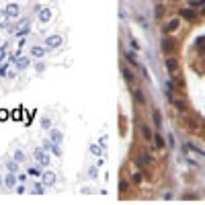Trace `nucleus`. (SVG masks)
I'll list each match as a JSON object with an SVG mask.
<instances>
[{
  "label": "nucleus",
  "instance_id": "f257e3e1",
  "mask_svg": "<svg viewBox=\"0 0 205 205\" xmlns=\"http://www.w3.org/2000/svg\"><path fill=\"white\" fill-rule=\"evenodd\" d=\"M35 160H37V164H39L41 168H47L49 162H51V156L47 154V150L37 148V150H35Z\"/></svg>",
  "mask_w": 205,
  "mask_h": 205
},
{
  "label": "nucleus",
  "instance_id": "f03ea898",
  "mask_svg": "<svg viewBox=\"0 0 205 205\" xmlns=\"http://www.w3.org/2000/svg\"><path fill=\"white\" fill-rule=\"evenodd\" d=\"M62 43H64V37L58 35V33H53V35H49V37H45V47H47V49H58Z\"/></svg>",
  "mask_w": 205,
  "mask_h": 205
},
{
  "label": "nucleus",
  "instance_id": "7ed1b4c3",
  "mask_svg": "<svg viewBox=\"0 0 205 205\" xmlns=\"http://www.w3.org/2000/svg\"><path fill=\"white\" fill-rule=\"evenodd\" d=\"M29 29H31V21H29V19H25V21H21V23H19V27H16L14 35L21 39V37H25V35L29 33Z\"/></svg>",
  "mask_w": 205,
  "mask_h": 205
},
{
  "label": "nucleus",
  "instance_id": "20e7f679",
  "mask_svg": "<svg viewBox=\"0 0 205 205\" xmlns=\"http://www.w3.org/2000/svg\"><path fill=\"white\" fill-rule=\"evenodd\" d=\"M164 68H166V72L172 76V74H176V70H178V62H176V58H172V56H168L166 60H164Z\"/></svg>",
  "mask_w": 205,
  "mask_h": 205
},
{
  "label": "nucleus",
  "instance_id": "39448f33",
  "mask_svg": "<svg viewBox=\"0 0 205 205\" xmlns=\"http://www.w3.org/2000/svg\"><path fill=\"white\" fill-rule=\"evenodd\" d=\"M41 180H43V183L47 185V187H53V185L58 183V174L51 172V170H45V172L41 174Z\"/></svg>",
  "mask_w": 205,
  "mask_h": 205
},
{
  "label": "nucleus",
  "instance_id": "423d86ee",
  "mask_svg": "<svg viewBox=\"0 0 205 205\" xmlns=\"http://www.w3.org/2000/svg\"><path fill=\"white\" fill-rule=\"evenodd\" d=\"M14 66H16V70H27V68L31 66V58H27V56H16Z\"/></svg>",
  "mask_w": 205,
  "mask_h": 205
},
{
  "label": "nucleus",
  "instance_id": "0eeeda50",
  "mask_svg": "<svg viewBox=\"0 0 205 205\" xmlns=\"http://www.w3.org/2000/svg\"><path fill=\"white\" fill-rule=\"evenodd\" d=\"M6 14H8V19H16L19 14H21V6L19 4H14V2H10V4H6Z\"/></svg>",
  "mask_w": 205,
  "mask_h": 205
},
{
  "label": "nucleus",
  "instance_id": "6e6552de",
  "mask_svg": "<svg viewBox=\"0 0 205 205\" xmlns=\"http://www.w3.org/2000/svg\"><path fill=\"white\" fill-rule=\"evenodd\" d=\"M31 191H33V195H45V191H47V185H45L43 180L39 178L37 183L33 185V189H31Z\"/></svg>",
  "mask_w": 205,
  "mask_h": 205
},
{
  "label": "nucleus",
  "instance_id": "1a4fd4ad",
  "mask_svg": "<svg viewBox=\"0 0 205 205\" xmlns=\"http://www.w3.org/2000/svg\"><path fill=\"white\" fill-rule=\"evenodd\" d=\"M16 183H19V176H16L14 172H8V174L4 176V185H6L8 189H12V187H16Z\"/></svg>",
  "mask_w": 205,
  "mask_h": 205
},
{
  "label": "nucleus",
  "instance_id": "9d476101",
  "mask_svg": "<svg viewBox=\"0 0 205 205\" xmlns=\"http://www.w3.org/2000/svg\"><path fill=\"white\" fill-rule=\"evenodd\" d=\"M152 119H154L156 129H162V113L158 111V109H154V111H152Z\"/></svg>",
  "mask_w": 205,
  "mask_h": 205
},
{
  "label": "nucleus",
  "instance_id": "9b49d317",
  "mask_svg": "<svg viewBox=\"0 0 205 205\" xmlns=\"http://www.w3.org/2000/svg\"><path fill=\"white\" fill-rule=\"evenodd\" d=\"M51 16H53V12H51L49 8H41V10H39V21H41V23H49Z\"/></svg>",
  "mask_w": 205,
  "mask_h": 205
},
{
  "label": "nucleus",
  "instance_id": "f8f14e48",
  "mask_svg": "<svg viewBox=\"0 0 205 205\" xmlns=\"http://www.w3.org/2000/svg\"><path fill=\"white\" fill-rule=\"evenodd\" d=\"M45 53H47V47H41V45H33L31 47V56L33 58H43Z\"/></svg>",
  "mask_w": 205,
  "mask_h": 205
},
{
  "label": "nucleus",
  "instance_id": "ddd939ff",
  "mask_svg": "<svg viewBox=\"0 0 205 205\" xmlns=\"http://www.w3.org/2000/svg\"><path fill=\"white\" fill-rule=\"evenodd\" d=\"M49 140L56 142V144H62V142H64V133H62L60 129H51V131H49Z\"/></svg>",
  "mask_w": 205,
  "mask_h": 205
},
{
  "label": "nucleus",
  "instance_id": "4468645a",
  "mask_svg": "<svg viewBox=\"0 0 205 205\" xmlns=\"http://www.w3.org/2000/svg\"><path fill=\"white\" fill-rule=\"evenodd\" d=\"M162 49H164V53H170V51L174 49V41H172L170 37H164V39H162Z\"/></svg>",
  "mask_w": 205,
  "mask_h": 205
},
{
  "label": "nucleus",
  "instance_id": "2eb2a0df",
  "mask_svg": "<svg viewBox=\"0 0 205 205\" xmlns=\"http://www.w3.org/2000/svg\"><path fill=\"white\" fill-rule=\"evenodd\" d=\"M152 140H154V144H152V146H154V148H158V150H160V148H164V146H166V144H164L166 140H164V138H162V135L158 133V131L154 133V138H152Z\"/></svg>",
  "mask_w": 205,
  "mask_h": 205
},
{
  "label": "nucleus",
  "instance_id": "dca6fc26",
  "mask_svg": "<svg viewBox=\"0 0 205 205\" xmlns=\"http://www.w3.org/2000/svg\"><path fill=\"white\" fill-rule=\"evenodd\" d=\"M176 29H178V19H172V21H168L164 25V33H172Z\"/></svg>",
  "mask_w": 205,
  "mask_h": 205
},
{
  "label": "nucleus",
  "instance_id": "f3484780",
  "mask_svg": "<svg viewBox=\"0 0 205 205\" xmlns=\"http://www.w3.org/2000/svg\"><path fill=\"white\" fill-rule=\"evenodd\" d=\"M170 105H172V107H176L178 111H183V113H185V111H189L187 103H183V101H178V99H172V97H170Z\"/></svg>",
  "mask_w": 205,
  "mask_h": 205
},
{
  "label": "nucleus",
  "instance_id": "a211bd4d",
  "mask_svg": "<svg viewBox=\"0 0 205 205\" xmlns=\"http://www.w3.org/2000/svg\"><path fill=\"white\" fill-rule=\"evenodd\" d=\"M180 19H187V21H193L195 19V10L193 8H183V10H178Z\"/></svg>",
  "mask_w": 205,
  "mask_h": 205
},
{
  "label": "nucleus",
  "instance_id": "6ab92c4d",
  "mask_svg": "<svg viewBox=\"0 0 205 205\" xmlns=\"http://www.w3.org/2000/svg\"><path fill=\"white\" fill-rule=\"evenodd\" d=\"M121 74H123V78H125V80H127L129 84H131V82L135 80V78H133V72L129 70V68H127V66H121Z\"/></svg>",
  "mask_w": 205,
  "mask_h": 205
},
{
  "label": "nucleus",
  "instance_id": "aec40b11",
  "mask_svg": "<svg viewBox=\"0 0 205 205\" xmlns=\"http://www.w3.org/2000/svg\"><path fill=\"white\" fill-rule=\"evenodd\" d=\"M133 99L138 101L140 105H144V103H146V97H144V90H142V88H135V90H133Z\"/></svg>",
  "mask_w": 205,
  "mask_h": 205
},
{
  "label": "nucleus",
  "instance_id": "412c9836",
  "mask_svg": "<svg viewBox=\"0 0 205 205\" xmlns=\"http://www.w3.org/2000/svg\"><path fill=\"white\" fill-rule=\"evenodd\" d=\"M138 164H140V166H146V164H150V156H148L146 152H140V156H138Z\"/></svg>",
  "mask_w": 205,
  "mask_h": 205
},
{
  "label": "nucleus",
  "instance_id": "4be33fe9",
  "mask_svg": "<svg viewBox=\"0 0 205 205\" xmlns=\"http://www.w3.org/2000/svg\"><path fill=\"white\" fill-rule=\"evenodd\" d=\"M123 56H125V58L129 60V64H131V66H135V68H140V66H142V64H140L138 60H135V56H133V51H125Z\"/></svg>",
  "mask_w": 205,
  "mask_h": 205
},
{
  "label": "nucleus",
  "instance_id": "5701e85b",
  "mask_svg": "<svg viewBox=\"0 0 205 205\" xmlns=\"http://www.w3.org/2000/svg\"><path fill=\"white\" fill-rule=\"evenodd\" d=\"M39 127H41V129H49V127H51V119H49V117H41V119H39Z\"/></svg>",
  "mask_w": 205,
  "mask_h": 205
},
{
  "label": "nucleus",
  "instance_id": "b1692460",
  "mask_svg": "<svg viewBox=\"0 0 205 205\" xmlns=\"http://www.w3.org/2000/svg\"><path fill=\"white\" fill-rule=\"evenodd\" d=\"M140 131H142V135H144V140H152V131H150L148 125H140Z\"/></svg>",
  "mask_w": 205,
  "mask_h": 205
},
{
  "label": "nucleus",
  "instance_id": "393cba45",
  "mask_svg": "<svg viewBox=\"0 0 205 205\" xmlns=\"http://www.w3.org/2000/svg\"><path fill=\"white\" fill-rule=\"evenodd\" d=\"M88 150H90V154H95V156H101V154H103V148H101L99 144H90Z\"/></svg>",
  "mask_w": 205,
  "mask_h": 205
},
{
  "label": "nucleus",
  "instance_id": "a878e982",
  "mask_svg": "<svg viewBox=\"0 0 205 205\" xmlns=\"http://www.w3.org/2000/svg\"><path fill=\"white\" fill-rule=\"evenodd\" d=\"M19 164H21V162H16V160H10V162H6V170H8V172H16Z\"/></svg>",
  "mask_w": 205,
  "mask_h": 205
},
{
  "label": "nucleus",
  "instance_id": "bb28decb",
  "mask_svg": "<svg viewBox=\"0 0 205 205\" xmlns=\"http://www.w3.org/2000/svg\"><path fill=\"white\" fill-rule=\"evenodd\" d=\"M187 148L189 150H193L197 156H201V158H205V150H201V148H197V146H193V144H187Z\"/></svg>",
  "mask_w": 205,
  "mask_h": 205
},
{
  "label": "nucleus",
  "instance_id": "cd10ccee",
  "mask_svg": "<svg viewBox=\"0 0 205 205\" xmlns=\"http://www.w3.org/2000/svg\"><path fill=\"white\" fill-rule=\"evenodd\" d=\"M8 27V14H6V10H2V12H0V27Z\"/></svg>",
  "mask_w": 205,
  "mask_h": 205
},
{
  "label": "nucleus",
  "instance_id": "c85d7f7f",
  "mask_svg": "<svg viewBox=\"0 0 205 205\" xmlns=\"http://www.w3.org/2000/svg\"><path fill=\"white\" fill-rule=\"evenodd\" d=\"M14 160L16 162H25V152H23V150H14Z\"/></svg>",
  "mask_w": 205,
  "mask_h": 205
},
{
  "label": "nucleus",
  "instance_id": "c756f323",
  "mask_svg": "<svg viewBox=\"0 0 205 205\" xmlns=\"http://www.w3.org/2000/svg\"><path fill=\"white\" fill-rule=\"evenodd\" d=\"M49 152H51V154H56V156L60 158V156H62V148H60V144H56V142H53V144H51V150H49Z\"/></svg>",
  "mask_w": 205,
  "mask_h": 205
},
{
  "label": "nucleus",
  "instance_id": "7c9ffc66",
  "mask_svg": "<svg viewBox=\"0 0 205 205\" xmlns=\"http://www.w3.org/2000/svg\"><path fill=\"white\" fill-rule=\"evenodd\" d=\"M88 176L90 178H99V166H90L88 168Z\"/></svg>",
  "mask_w": 205,
  "mask_h": 205
},
{
  "label": "nucleus",
  "instance_id": "2f4dec72",
  "mask_svg": "<svg viewBox=\"0 0 205 205\" xmlns=\"http://www.w3.org/2000/svg\"><path fill=\"white\" fill-rule=\"evenodd\" d=\"M142 176H144V174H142V172H133V174H131V178H129V180H131V183H142Z\"/></svg>",
  "mask_w": 205,
  "mask_h": 205
},
{
  "label": "nucleus",
  "instance_id": "473e14b6",
  "mask_svg": "<svg viewBox=\"0 0 205 205\" xmlns=\"http://www.w3.org/2000/svg\"><path fill=\"white\" fill-rule=\"evenodd\" d=\"M27 172H29V174H31V176H39V178H41V174H43V172H41V170H39V168H29V170H27Z\"/></svg>",
  "mask_w": 205,
  "mask_h": 205
},
{
  "label": "nucleus",
  "instance_id": "72a5a7b5",
  "mask_svg": "<svg viewBox=\"0 0 205 205\" xmlns=\"http://www.w3.org/2000/svg\"><path fill=\"white\" fill-rule=\"evenodd\" d=\"M119 191H121V193H125V191H127V180H123V178L119 180Z\"/></svg>",
  "mask_w": 205,
  "mask_h": 205
},
{
  "label": "nucleus",
  "instance_id": "f704fd0d",
  "mask_svg": "<svg viewBox=\"0 0 205 205\" xmlns=\"http://www.w3.org/2000/svg\"><path fill=\"white\" fill-rule=\"evenodd\" d=\"M99 146H101L103 150L107 148V135H101V138H99Z\"/></svg>",
  "mask_w": 205,
  "mask_h": 205
},
{
  "label": "nucleus",
  "instance_id": "c9c22d12",
  "mask_svg": "<svg viewBox=\"0 0 205 205\" xmlns=\"http://www.w3.org/2000/svg\"><path fill=\"white\" fill-rule=\"evenodd\" d=\"M8 74V62H6V66H0V76H6Z\"/></svg>",
  "mask_w": 205,
  "mask_h": 205
},
{
  "label": "nucleus",
  "instance_id": "e433bc0d",
  "mask_svg": "<svg viewBox=\"0 0 205 205\" xmlns=\"http://www.w3.org/2000/svg\"><path fill=\"white\" fill-rule=\"evenodd\" d=\"M131 47H133V49H142V45H140L138 41H135V39L131 37Z\"/></svg>",
  "mask_w": 205,
  "mask_h": 205
},
{
  "label": "nucleus",
  "instance_id": "4c0bfd02",
  "mask_svg": "<svg viewBox=\"0 0 205 205\" xmlns=\"http://www.w3.org/2000/svg\"><path fill=\"white\" fill-rule=\"evenodd\" d=\"M154 14H156V19H160L162 16V6H156V12Z\"/></svg>",
  "mask_w": 205,
  "mask_h": 205
},
{
  "label": "nucleus",
  "instance_id": "58836bf2",
  "mask_svg": "<svg viewBox=\"0 0 205 205\" xmlns=\"http://www.w3.org/2000/svg\"><path fill=\"white\" fill-rule=\"evenodd\" d=\"M19 176V183H27V174H16Z\"/></svg>",
  "mask_w": 205,
  "mask_h": 205
},
{
  "label": "nucleus",
  "instance_id": "ea45409f",
  "mask_svg": "<svg viewBox=\"0 0 205 205\" xmlns=\"http://www.w3.org/2000/svg\"><path fill=\"white\" fill-rule=\"evenodd\" d=\"M105 164V158L103 156H99V160H97V166H103Z\"/></svg>",
  "mask_w": 205,
  "mask_h": 205
},
{
  "label": "nucleus",
  "instance_id": "a19ab883",
  "mask_svg": "<svg viewBox=\"0 0 205 205\" xmlns=\"http://www.w3.org/2000/svg\"><path fill=\"white\" fill-rule=\"evenodd\" d=\"M166 140H168V146H172V148H174V138H172V135H168Z\"/></svg>",
  "mask_w": 205,
  "mask_h": 205
},
{
  "label": "nucleus",
  "instance_id": "79ce46f5",
  "mask_svg": "<svg viewBox=\"0 0 205 205\" xmlns=\"http://www.w3.org/2000/svg\"><path fill=\"white\" fill-rule=\"evenodd\" d=\"M2 183H4V180H2V178H0V187H2Z\"/></svg>",
  "mask_w": 205,
  "mask_h": 205
},
{
  "label": "nucleus",
  "instance_id": "37998d69",
  "mask_svg": "<svg viewBox=\"0 0 205 205\" xmlns=\"http://www.w3.org/2000/svg\"><path fill=\"white\" fill-rule=\"evenodd\" d=\"M201 12H203V14H205V6H203V10H201Z\"/></svg>",
  "mask_w": 205,
  "mask_h": 205
},
{
  "label": "nucleus",
  "instance_id": "c03bdc74",
  "mask_svg": "<svg viewBox=\"0 0 205 205\" xmlns=\"http://www.w3.org/2000/svg\"><path fill=\"white\" fill-rule=\"evenodd\" d=\"M174 2H176V0H174Z\"/></svg>",
  "mask_w": 205,
  "mask_h": 205
}]
</instances>
